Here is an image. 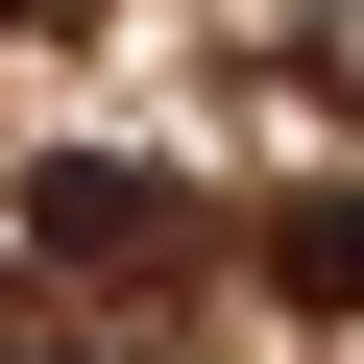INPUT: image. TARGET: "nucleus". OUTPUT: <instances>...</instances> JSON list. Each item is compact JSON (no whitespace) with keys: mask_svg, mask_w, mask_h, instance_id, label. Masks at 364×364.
<instances>
[{"mask_svg":"<svg viewBox=\"0 0 364 364\" xmlns=\"http://www.w3.org/2000/svg\"><path fill=\"white\" fill-rule=\"evenodd\" d=\"M25 267H49V291H170V267H195V195L122 170V146H49V170H25Z\"/></svg>","mask_w":364,"mask_h":364,"instance_id":"nucleus-1","label":"nucleus"},{"mask_svg":"<svg viewBox=\"0 0 364 364\" xmlns=\"http://www.w3.org/2000/svg\"><path fill=\"white\" fill-rule=\"evenodd\" d=\"M0 364H97V340L49 316V267H25V291H0Z\"/></svg>","mask_w":364,"mask_h":364,"instance_id":"nucleus-3","label":"nucleus"},{"mask_svg":"<svg viewBox=\"0 0 364 364\" xmlns=\"http://www.w3.org/2000/svg\"><path fill=\"white\" fill-rule=\"evenodd\" d=\"M0 25H25V0H0Z\"/></svg>","mask_w":364,"mask_h":364,"instance_id":"nucleus-4","label":"nucleus"},{"mask_svg":"<svg viewBox=\"0 0 364 364\" xmlns=\"http://www.w3.org/2000/svg\"><path fill=\"white\" fill-rule=\"evenodd\" d=\"M267 291H291V316H364V195H291V219H267Z\"/></svg>","mask_w":364,"mask_h":364,"instance_id":"nucleus-2","label":"nucleus"}]
</instances>
